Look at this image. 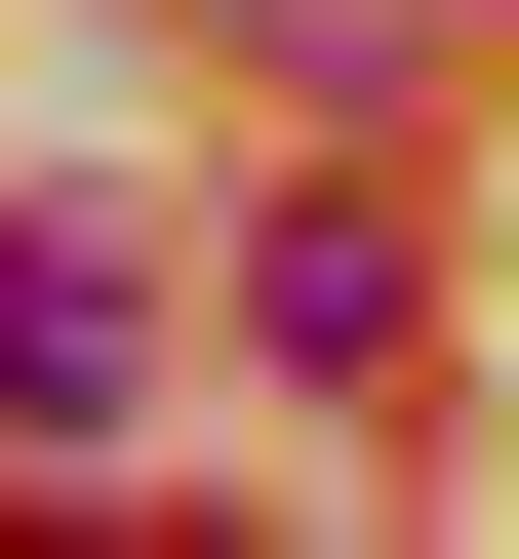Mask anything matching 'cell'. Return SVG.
Returning a JSON list of instances; mask_svg holds the SVG:
<instances>
[{"instance_id":"1","label":"cell","mask_w":519,"mask_h":559,"mask_svg":"<svg viewBox=\"0 0 519 559\" xmlns=\"http://www.w3.org/2000/svg\"><path fill=\"white\" fill-rule=\"evenodd\" d=\"M120 400H161V280H120V240H40V200H0V440H120Z\"/></svg>"},{"instance_id":"2","label":"cell","mask_w":519,"mask_h":559,"mask_svg":"<svg viewBox=\"0 0 519 559\" xmlns=\"http://www.w3.org/2000/svg\"><path fill=\"white\" fill-rule=\"evenodd\" d=\"M240 40H280V81H400V40H439V0H240Z\"/></svg>"}]
</instances>
